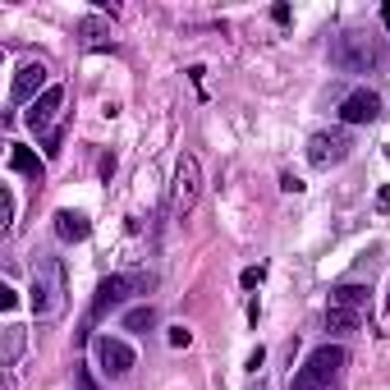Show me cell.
<instances>
[{
	"mask_svg": "<svg viewBox=\"0 0 390 390\" xmlns=\"http://www.w3.org/2000/svg\"><path fill=\"white\" fill-rule=\"evenodd\" d=\"M60 106H65V87H46V92L42 96H37V101L33 106H28V111H23V120H28V129H33V133H46V138H51V124L55 120H60Z\"/></svg>",
	"mask_w": 390,
	"mask_h": 390,
	"instance_id": "8",
	"label": "cell"
},
{
	"mask_svg": "<svg viewBox=\"0 0 390 390\" xmlns=\"http://www.w3.org/2000/svg\"><path fill=\"white\" fill-rule=\"evenodd\" d=\"M23 340H28V330L9 321V326H5V345H0V363H5V367H14L18 358H23Z\"/></svg>",
	"mask_w": 390,
	"mask_h": 390,
	"instance_id": "16",
	"label": "cell"
},
{
	"mask_svg": "<svg viewBox=\"0 0 390 390\" xmlns=\"http://www.w3.org/2000/svg\"><path fill=\"white\" fill-rule=\"evenodd\" d=\"M198 193H202V170H198V156H189L184 152L179 156V165H174V216H189L193 207H198Z\"/></svg>",
	"mask_w": 390,
	"mask_h": 390,
	"instance_id": "4",
	"label": "cell"
},
{
	"mask_svg": "<svg viewBox=\"0 0 390 390\" xmlns=\"http://www.w3.org/2000/svg\"><path fill=\"white\" fill-rule=\"evenodd\" d=\"M280 189H285V193H303V179H299V174H280Z\"/></svg>",
	"mask_w": 390,
	"mask_h": 390,
	"instance_id": "22",
	"label": "cell"
},
{
	"mask_svg": "<svg viewBox=\"0 0 390 390\" xmlns=\"http://www.w3.org/2000/svg\"><path fill=\"white\" fill-rule=\"evenodd\" d=\"M152 280L147 276H106L101 285H96V299H92V317H101V312L120 308L124 299L133 294V289H147Z\"/></svg>",
	"mask_w": 390,
	"mask_h": 390,
	"instance_id": "6",
	"label": "cell"
},
{
	"mask_svg": "<svg viewBox=\"0 0 390 390\" xmlns=\"http://www.w3.org/2000/svg\"><path fill=\"white\" fill-rule=\"evenodd\" d=\"M0 308H18V294H14V285H0Z\"/></svg>",
	"mask_w": 390,
	"mask_h": 390,
	"instance_id": "23",
	"label": "cell"
},
{
	"mask_svg": "<svg viewBox=\"0 0 390 390\" xmlns=\"http://www.w3.org/2000/svg\"><path fill=\"white\" fill-rule=\"evenodd\" d=\"M386 312H390V294H386Z\"/></svg>",
	"mask_w": 390,
	"mask_h": 390,
	"instance_id": "27",
	"label": "cell"
},
{
	"mask_svg": "<svg viewBox=\"0 0 390 390\" xmlns=\"http://www.w3.org/2000/svg\"><path fill=\"white\" fill-rule=\"evenodd\" d=\"M165 340H170V349H184L193 340V330L189 326H170V330H165Z\"/></svg>",
	"mask_w": 390,
	"mask_h": 390,
	"instance_id": "20",
	"label": "cell"
},
{
	"mask_svg": "<svg viewBox=\"0 0 390 390\" xmlns=\"http://www.w3.org/2000/svg\"><path fill=\"white\" fill-rule=\"evenodd\" d=\"M74 390H101V386H96V377H92V367H87V363H74Z\"/></svg>",
	"mask_w": 390,
	"mask_h": 390,
	"instance_id": "19",
	"label": "cell"
},
{
	"mask_svg": "<svg viewBox=\"0 0 390 390\" xmlns=\"http://www.w3.org/2000/svg\"><path fill=\"white\" fill-rule=\"evenodd\" d=\"M78 42L83 46H92V51H106V46H115V37H111V23L106 18H96V14H87V18H78Z\"/></svg>",
	"mask_w": 390,
	"mask_h": 390,
	"instance_id": "11",
	"label": "cell"
},
{
	"mask_svg": "<svg viewBox=\"0 0 390 390\" xmlns=\"http://www.w3.org/2000/svg\"><path fill=\"white\" fill-rule=\"evenodd\" d=\"M9 170H18V174H28V179L42 184L46 161H42V156H37L33 147H23V143H9Z\"/></svg>",
	"mask_w": 390,
	"mask_h": 390,
	"instance_id": "13",
	"label": "cell"
},
{
	"mask_svg": "<svg viewBox=\"0 0 390 390\" xmlns=\"http://www.w3.org/2000/svg\"><path fill=\"white\" fill-rule=\"evenodd\" d=\"M381 23L390 28V0H386V5H381Z\"/></svg>",
	"mask_w": 390,
	"mask_h": 390,
	"instance_id": "26",
	"label": "cell"
},
{
	"mask_svg": "<svg viewBox=\"0 0 390 390\" xmlns=\"http://www.w3.org/2000/svg\"><path fill=\"white\" fill-rule=\"evenodd\" d=\"M262 276H267L262 267H248V271L239 276V285H243V289H257V285H262Z\"/></svg>",
	"mask_w": 390,
	"mask_h": 390,
	"instance_id": "21",
	"label": "cell"
},
{
	"mask_svg": "<svg viewBox=\"0 0 390 390\" xmlns=\"http://www.w3.org/2000/svg\"><path fill=\"white\" fill-rule=\"evenodd\" d=\"M152 326H156V312H152V308L124 312V330H152Z\"/></svg>",
	"mask_w": 390,
	"mask_h": 390,
	"instance_id": "17",
	"label": "cell"
},
{
	"mask_svg": "<svg viewBox=\"0 0 390 390\" xmlns=\"http://www.w3.org/2000/svg\"><path fill=\"white\" fill-rule=\"evenodd\" d=\"M262 363H267V349H262V345H257V349H252V354H248V372H257V367H262Z\"/></svg>",
	"mask_w": 390,
	"mask_h": 390,
	"instance_id": "24",
	"label": "cell"
},
{
	"mask_svg": "<svg viewBox=\"0 0 390 390\" xmlns=\"http://www.w3.org/2000/svg\"><path fill=\"white\" fill-rule=\"evenodd\" d=\"M55 234H60L65 243H83L87 234H92V221H87L83 211H69V207H60V211H55Z\"/></svg>",
	"mask_w": 390,
	"mask_h": 390,
	"instance_id": "12",
	"label": "cell"
},
{
	"mask_svg": "<svg viewBox=\"0 0 390 390\" xmlns=\"http://www.w3.org/2000/svg\"><path fill=\"white\" fill-rule=\"evenodd\" d=\"M28 299H33V312L37 317H55V312L65 308V267L60 257H37L33 262V289H28Z\"/></svg>",
	"mask_w": 390,
	"mask_h": 390,
	"instance_id": "1",
	"label": "cell"
},
{
	"mask_svg": "<svg viewBox=\"0 0 390 390\" xmlns=\"http://www.w3.org/2000/svg\"><path fill=\"white\" fill-rule=\"evenodd\" d=\"M349 363L345 345H321L308 354V363L294 372V381H289V390H326L330 381L340 377V367Z\"/></svg>",
	"mask_w": 390,
	"mask_h": 390,
	"instance_id": "3",
	"label": "cell"
},
{
	"mask_svg": "<svg viewBox=\"0 0 390 390\" xmlns=\"http://www.w3.org/2000/svg\"><path fill=\"white\" fill-rule=\"evenodd\" d=\"M14 225V193H9V184L0 189V230Z\"/></svg>",
	"mask_w": 390,
	"mask_h": 390,
	"instance_id": "18",
	"label": "cell"
},
{
	"mask_svg": "<svg viewBox=\"0 0 390 390\" xmlns=\"http://www.w3.org/2000/svg\"><path fill=\"white\" fill-rule=\"evenodd\" d=\"M349 133L345 129H326V133H312V143H308V161L317 165V170H330V165H340L349 156Z\"/></svg>",
	"mask_w": 390,
	"mask_h": 390,
	"instance_id": "7",
	"label": "cell"
},
{
	"mask_svg": "<svg viewBox=\"0 0 390 390\" xmlns=\"http://www.w3.org/2000/svg\"><path fill=\"white\" fill-rule=\"evenodd\" d=\"M326 330H330V335H358V330H363V312L326 308Z\"/></svg>",
	"mask_w": 390,
	"mask_h": 390,
	"instance_id": "14",
	"label": "cell"
},
{
	"mask_svg": "<svg viewBox=\"0 0 390 390\" xmlns=\"http://www.w3.org/2000/svg\"><path fill=\"white\" fill-rule=\"evenodd\" d=\"M330 308L363 312L367 308V285H335V289H330Z\"/></svg>",
	"mask_w": 390,
	"mask_h": 390,
	"instance_id": "15",
	"label": "cell"
},
{
	"mask_svg": "<svg viewBox=\"0 0 390 390\" xmlns=\"http://www.w3.org/2000/svg\"><path fill=\"white\" fill-rule=\"evenodd\" d=\"M377 211H390V184L377 189Z\"/></svg>",
	"mask_w": 390,
	"mask_h": 390,
	"instance_id": "25",
	"label": "cell"
},
{
	"mask_svg": "<svg viewBox=\"0 0 390 390\" xmlns=\"http://www.w3.org/2000/svg\"><path fill=\"white\" fill-rule=\"evenodd\" d=\"M92 358H96V367H101L106 377H129L133 372V349L124 345V340H115V335H96L92 340Z\"/></svg>",
	"mask_w": 390,
	"mask_h": 390,
	"instance_id": "5",
	"label": "cell"
},
{
	"mask_svg": "<svg viewBox=\"0 0 390 390\" xmlns=\"http://www.w3.org/2000/svg\"><path fill=\"white\" fill-rule=\"evenodd\" d=\"M330 65H340L345 74H367L372 65H381V42L377 33H340L330 42Z\"/></svg>",
	"mask_w": 390,
	"mask_h": 390,
	"instance_id": "2",
	"label": "cell"
},
{
	"mask_svg": "<svg viewBox=\"0 0 390 390\" xmlns=\"http://www.w3.org/2000/svg\"><path fill=\"white\" fill-rule=\"evenodd\" d=\"M377 115H381V96H377L372 87H354V92L340 101V120L345 124H372Z\"/></svg>",
	"mask_w": 390,
	"mask_h": 390,
	"instance_id": "9",
	"label": "cell"
},
{
	"mask_svg": "<svg viewBox=\"0 0 390 390\" xmlns=\"http://www.w3.org/2000/svg\"><path fill=\"white\" fill-rule=\"evenodd\" d=\"M46 87H51V83H46V65H42V60H23V65H18V74H14V87H9V96L33 106L37 96L46 92Z\"/></svg>",
	"mask_w": 390,
	"mask_h": 390,
	"instance_id": "10",
	"label": "cell"
}]
</instances>
